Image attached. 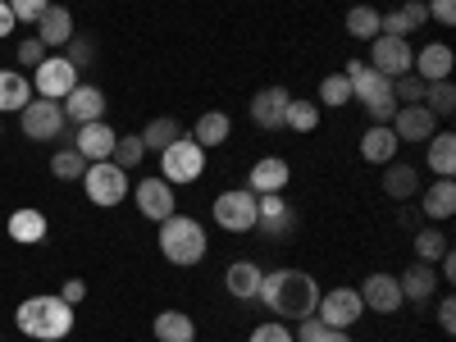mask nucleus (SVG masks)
<instances>
[{"mask_svg":"<svg viewBox=\"0 0 456 342\" xmlns=\"http://www.w3.org/2000/svg\"><path fill=\"white\" fill-rule=\"evenodd\" d=\"M274 320H306L320 306V283L306 270H274L260 279V297Z\"/></svg>","mask_w":456,"mask_h":342,"instance_id":"f257e3e1","label":"nucleus"},{"mask_svg":"<svg viewBox=\"0 0 456 342\" xmlns=\"http://www.w3.org/2000/svg\"><path fill=\"white\" fill-rule=\"evenodd\" d=\"M14 324H19L28 338H37V342H60V338L73 333V306H69L60 292L28 297V301H19Z\"/></svg>","mask_w":456,"mask_h":342,"instance_id":"f03ea898","label":"nucleus"},{"mask_svg":"<svg viewBox=\"0 0 456 342\" xmlns=\"http://www.w3.org/2000/svg\"><path fill=\"white\" fill-rule=\"evenodd\" d=\"M206 247H210V238H206V228L192 219V215H169V219H160V256L169 260V265H201L206 260Z\"/></svg>","mask_w":456,"mask_h":342,"instance_id":"7ed1b4c3","label":"nucleus"},{"mask_svg":"<svg viewBox=\"0 0 456 342\" xmlns=\"http://www.w3.org/2000/svg\"><path fill=\"white\" fill-rule=\"evenodd\" d=\"M352 101L365 105V114L374 124H393V114H397V101H393V78H384L379 69H361L356 78H352Z\"/></svg>","mask_w":456,"mask_h":342,"instance_id":"20e7f679","label":"nucleus"},{"mask_svg":"<svg viewBox=\"0 0 456 342\" xmlns=\"http://www.w3.org/2000/svg\"><path fill=\"white\" fill-rule=\"evenodd\" d=\"M201 174H206V146H197L187 133H183L174 146L160 151V178H165V183L183 187V183H197Z\"/></svg>","mask_w":456,"mask_h":342,"instance_id":"39448f33","label":"nucleus"},{"mask_svg":"<svg viewBox=\"0 0 456 342\" xmlns=\"http://www.w3.org/2000/svg\"><path fill=\"white\" fill-rule=\"evenodd\" d=\"M83 192H87L92 206L110 210V206H119L128 197V174L114 165V160H96V165L83 169Z\"/></svg>","mask_w":456,"mask_h":342,"instance_id":"423d86ee","label":"nucleus"},{"mask_svg":"<svg viewBox=\"0 0 456 342\" xmlns=\"http://www.w3.org/2000/svg\"><path fill=\"white\" fill-rule=\"evenodd\" d=\"M210 215H215V224L224 228V233H251L256 228V192L251 187H228V192L215 197Z\"/></svg>","mask_w":456,"mask_h":342,"instance_id":"0eeeda50","label":"nucleus"},{"mask_svg":"<svg viewBox=\"0 0 456 342\" xmlns=\"http://www.w3.org/2000/svg\"><path fill=\"white\" fill-rule=\"evenodd\" d=\"M19 119H23V137L28 142H55L64 133V105L60 101H46V96H32L23 110H19Z\"/></svg>","mask_w":456,"mask_h":342,"instance_id":"6e6552de","label":"nucleus"},{"mask_svg":"<svg viewBox=\"0 0 456 342\" xmlns=\"http://www.w3.org/2000/svg\"><path fill=\"white\" fill-rule=\"evenodd\" d=\"M73 87H78V69H73L64 55H46L42 64L32 69V92L46 101H64Z\"/></svg>","mask_w":456,"mask_h":342,"instance_id":"1a4fd4ad","label":"nucleus"},{"mask_svg":"<svg viewBox=\"0 0 456 342\" xmlns=\"http://www.w3.org/2000/svg\"><path fill=\"white\" fill-rule=\"evenodd\" d=\"M411 60H415V51H411V42L406 37H388V32H379L374 42H370V69H379L384 78H402V73H411Z\"/></svg>","mask_w":456,"mask_h":342,"instance_id":"9d476101","label":"nucleus"},{"mask_svg":"<svg viewBox=\"0 0 456 342\" xmlns=\"http://www.w3.org/2000/svg\"><path fill=\"white\" fill-rule=\"evenodd\" d=\"M315 315H320L329 329H352V324L365 315V306H361V292H356V288H329V292L320 297Z\"/></svg>","mask_w":456,"mask_h":342,"instance_id":"9b49d317","label":"nucleus"},{"mask_svg":"<svg viewBox=\"0 0 456 342\" xmlns=\"http://www.w3.org/2000/svg\"><path fill=\"white\" fill-rule=\"evenodd\" d=\"M133 201H137V210H142L151 224H160V219L178 215V201H174V183H165L160 174L142 178V183H137V192H133Z\"/></svg>","mask_w":456,"mask_h":342,"instance_id":"f8f14e48","label":"nucleus"},{"mask_svg":"<svg viewBox=\"0 0 456 342\" xmlns=\"http://www.w3.org/2000/svg\"><path fill=\"white\" fill-rule=\"evenodd\" d=\"M361 306L365 311H379V315H397L406 301H402V283H397V274H370L365 283H361Z\"/></svg>","mask_w":456,"mask_h":342,"instance_id":"ddd939ff","label":"nucleus"},{"mask_svg":"<svg viewBox=\"0 0 456 342\" xmlns=\"http://www.w3.org/2000/svg\"><path fill=\"white\" fill-rule=\"evenodd\" d=\"M114 142H119V133H114L105 119H92V124H78V133H73V151L96 165V160H110L114 156Z\"/></svg>","mask_w":456,"mask_h":342,"instance_id":"4468645a","label":"nucleus"},{"mask_svg":"<svg viewBox=\"0 0 456 342\" xmlns=\"http://www.w3.org/2000/svg\"><path fill=\"white\" fill-rule=\"evenodd\" d=\"M288 101H292V92L288 87H260L256 96H251V124L256 128H265V133H274V128H283V114H288Z\"/></svg>","mask_w":456,"mask_h":342,"instance_id":"2eb2a0df","label":"nucleus"},{"mask_svg":"<svg viewBox=\"0 0 456 342\" xmlns=\"http://www.w3.org/2000/svg\"><path fill=\"white\" fill-rule=\"evenodd\" d=\"M388 128L397 133V142H429V137L438 133V119H434L425 105H397V114H393Z\"/></svg>","mask_w":456,"mask_h":342,"instance_id":"dca6fc26","label":"nucleus"},{"mask_svg":"<svg viewBox=\"0 0 456 342\" xmlns=\"http://www.w3.org/2000/svg\"><path fill=\"white\" fill-rule=\"evenodd\" d=\"M292 206L283 201V192H265V197H256V228L260 233H270V238H283V233H292Z\"/></svg>","mask_w":456,"mask_h":342,"instance_id":"f3484780","label":"nucleus"},{"mask_svg":"<svg viewBox=\"0 0 456 342\" xmlns=\"http://www.w3.org/2000/svg\"><path fill=\"white\" fill-rule=\"evenodd\" d=\"M397 283H402V301L429 306V297L438 292V270H434V265H425V260H411L406 270L397 274Z\"/></svg>","mask_w":456,"mask_h":342,"instance_id":"a211bd4d","label":"nucleus"},{"mask_svg":"<svg viewBox=\"0 0 456 342\" xmlns=\"http://www.w3.org/2000/svg\"><path fill=\"white\" fill-rule=\"evenodd\" d=\"M452 64H456L452 46L447 42H429V46L415 51L411 73H415V78H425V83H443V78H452Z\"/></svg>","mask_w":456,"mask_h":342,"instance_id":"6ab92c4d","label":"nucleus"},{"mask_svg":"<svg viewBox=\"0 0 456 342\" xmlns=\"http://www.w3.org/2000/svg\"><path fill=\"white\" fill-rule=\"evenodd\" d=\"M64 119L69 124H92V119H105V92L92 87V83H78L69 96H64Z\"/></svg>","mask_w":456,"mask_h":342,"instance_id":"aec40b11","label":"nucleus"},{"mask_svg":"<svg viewBox=\"0 0 456 342\" xmlns=\"http://www.w3.org/2000/svg\"><path fill=\"white\" fill-rule=\"evenodd\" d=\"M288 178H292V169H288V160H283V156H265V160H256V165H251L247 187H251L256 197H265V192H283Z\"/></svg>","mask_w":456,"mask_h":342,"instance_id":"412c9836","label":"nucleus"},{"mask_svg":"<svg viewBox=\"0 0 456 342\" xmlns=\"http://www.w3.org/2000/svg\"><path fill=\"white\" fill-rule=\"evenodd\" d=\"M397 133L388 128V124H370L365 133H361V160L365 165H388V160H397Z\"/></svg>","mask_w":456,"mask_h":342,"instance_id":"4be33fe9","label":"nucleus"},{"mask_svg":"<svg viewBox=\"0 0 456 342\" xmlns=\"http://www.w3.org/2000/svg\"><path fill=\"white\" fill-rule=\"evenodd\" d=\"M260 279H265V270L256 260H233L224 270V288H228V297H238V301H256L260 297Z\"/></svg>","mask_w":456,"mask_h":342,"instance_id":"5701e85b","label":"nucleus"},{"mask_svg":"<svg viewBox=\"0 0 456 342\" xmlns=\"http://www.w3.org/2000/svg\"><path fill=\"white\" fill-rule=\"evenodd\" d=\"M420 215L434 219V224H443V219L456 215V183L452 178H438V183L425 187V192H420Z\"/></svg>","mask_w":456,"mask_h":342,"instance_id":"b1692460","label":"nucleus"},{"mask_svg":"<svg viewBox=\"0 0 456 342\" xmlns=\"http://www.w3.org/2000/svg\"><path fill=\"white\" fill-rule=\"evenodd\" d=\"M228 133H233V119H228L224 110H206L201 119L192 124V133H187V137H192L197 146H206V151H215V146L228 142Z\"/></svg>","mask_w":456,"mask_h":342,"instance_id":"393cba45","label":"nucleus"},{"mask_svg":"<svg viewBox=\"0 0 456 342\" xmlns=\"http://www.w3.org/2000/svg\"><path fill=\"white\" fill-rule=\"evenodd\" d=\"M5 228H10V238H14V242H23V247H37V242H42V238L51 233L46 215H42V210H32V206H28V210H14Z\"/></svg>","mask_w":456,"mask_h":342,"instance_id":"a878e982","label":"nucleus"},{"mask_svg":"<svg viewBox=\"0 0 456 342\" xmlns=\"http://www.w3.org/2000/svg\"><path fill=\"white\" fill-rule=\"evenodd\" d=\"M37 37L46 42V51L69 46V37H73V14H69L64 5H51L42 19H37Z\"/></svg>","mask_w":456,"mask_h":342,"instance_id":"bb28decb","label":"nucleus"},{"mask_svg":"<svg viewBox=\"0 0 456 342\" xmlns=\"http://www.w3.org/2000/svg\"><path fill=\"white\" fill-rule=\"evenodd\" d=\"M384 169H388V174H384V192H388L393 201H406V197L420 192V169H415V165H406V160H388Z\"/></svg>","mask_w":456,"mask_h":342,"instance_id":"cd10ccee","label":"nucleus"},{"mask_svg":"<svg viewBox=\"0 0 456 342\" xmlns=\"http://www.w3.org/2000/svg\"><path fill=\"white\" fill-rule=\"evenodd\" d=\"M32 83H28V73L19 69H0V114H10V110H23L32 101Z\"/></svg>","mask_w":456,"mask_h":342,"instance_id":"c85d7f7f","label":"nucleus"},{"mask_svg":"<svg viewBox=\"0 0 456 342\" xmlns=\"http://www.w3.org/2000/svg\"><path fill=\"white\" fill-rule=\"evenodd\" d=\"M151 329H156V342H197V320L183 311H160Z\"/></svg>","mask_w":456,"mask_h":342,"instance_id":"c756f323","label":"nucleus"},{"mask_svg":"<svg viewBox=\"0 0 456 342\" xmlns=\"http://www.w3.org/2000/svg\"><path fill=\"white\" fill-rule=\"evenodd\" d=\"M415 260H425V265H438L443 256H447V233H443V228L438 224H420V228H415Z\"/></svg>","mask_w":456,"mask_h":342,"instance_id":"7c9ffc66","label":"nucleus"},{"mask_svg":"<svg viewBox=\"0 0 456 342\" xmlns=\"http://www.w3.org/2000/svg\"><path fill=\"white\" fill-rule=\"evenodd\" d=\"M137 137H142V146H146V151H156V156H160L165 146H174V142L183 137V124L174 119V114H160V119H151Z\"/></svg>","mask_w":456,"mask_h":342,"instance_id":"2f4dec72","label":"nucleus"},{"mask_svg":"<svg viewBox=\"0 0 456 342\" xmlns=\"http://www.w3.org/2000/svg\"><path fill=\"white\" fill-rule=\"evenodd\" d=\"M425 146H429V169H434L438 178H452V174H456V137L438 128Z\"/></svg>","mask_w":456,"mask_h":342,"instance_id":"473e14b6","label":"nucleus"},{"mask_svg":"<svg viewBox=\"0 0 456 342\" xmlns=\"http://www.w3.org/2000/svg\"><path fill=\"white\" fill-rule=\"evenodd\" d=\"M420 105L434 114V119H447V114L456 110V87H452V78H443V83H429Z\"/></svg>","mask_w":456,"mask_h":342,"instance_id":"72a5a7b5","label":"nucleus"},{"mask_svg":"<svg viewBox=\"0 0 456 342\" xmlns=\"http://www.w3.org/2000/svg\"><path fill=\"white\" fill-rule=\"evenodd\" d=\"M320 124V105L315 101H288V114H283V128H292V133H311Z\"/></svg>","mask_w":456,"mask_h":342,"instance_id":"f704fd0d","label":"nucleus"},{"mask_svg":"<svg viewBox=\"0 0 456 342\" xmlns=\"http://www.w3.org/2000/svg\"><path fill=\"white\" fill-rule=\"evenodd\" d=\"M347 32L356 37V42H374V37H379V10L352 5V10H347Z\"/></svg>","mask_w":456,"mask_h":342,"instance_id":"c9c22d12","label":"nucleus"},{"mask_svg":"<svg viewBox=\"0 0 456 342\" xmlns=\"http://www.w3.org/2000/svg\"><path fill=\"white\" fill-rule=\"evenodd\" d=\"M110 160L119 165L124 174H133V169L146 160V146H142V137H137V133H133V137H124V133H119V142H114V156H110Z\"/></svg>","mask_w":456,"mask_h":342,"instance_id":"e433bc0d","label":"nucleus"},{"mask_svg":"<svg viewBox=\"0 0 456 342\" xmlns=\"http://www.w3.org/2000/svg\"><path fill=\"white\" fill-rule=\"evenodd\" d=\"M320 101L329 105V110H342L352 101V78L347 73H329V78H320Z\"/></svg>","mask_w":456,"mask_h":342,"instance_id":"4c0bfd02","label":"nucleus"},{"mask_svg":"<svg viewBox=\"0 0 456 342\" xmlns=\"http://www.w3.org/2000/svg\"><path fill=\"white\" fill-rule=\"evenodd\" d=\"M83 169H87V160L78 156L73 146H64V151H55L51 156V174L60 178V183H73V178H83Z\"/></svg>","mask_w":456,"mask_h":342,"instance_id":"58836bf2","label":"nucleus"},{"mask_svg":"<svg viewBox=\"0 0 456 342\" xmlns=\"http://www.w3.org/2000/svg\"><path fill=\"white\" fill-rule=\"evenodd\" d=\"M425 78H415V73H402V78H393V101H406V105H420L425 101Z\"/></svg>","mask_w":456,"mask_h":342,"instance_id":"ea45409f","label":"nucleus"},{"mask_svg":"<svg viewBox=\"0 0 456 342\" xmlns=\"http://www.w3.org/2000/svg\"><path fill=\"white\" fill-rule=\"evenodd\" d=\"M324 338H329V324H324L320 315L297 320V333H292V342H324Z\"/></svg>","mask_w":456,"mask_h":342,"instance_id":"a19ab883","label":"nucleus"},{"mask_svg":"<svg viewBox=\"0 0 456 342\" xmlns=\"http://www.w3.org/2000/svg\"><path fill=\"white\" fill-rule=\"evenodd\" d=\"M251 342H292V329L283 320H265L251 329Z\"/></svg>","mask_w":456,"mask_h":342,"instance_id":"79ce46f5","label":"nucleus"},{"mask_svg":"<svg viewBox=\"0 0 456 342\" xmlns=\"http://www.w3.org/2000/svg\"><path fill=\"white\" fill-rule=\"evenodd\" d=\"M46 60V42H42V37H23V42H19V64H28V69H37V64H42Z\"/></svg>","mask_w":456,"mask_h":342,"instance_id":"37998d69","label":"nucleus"},{"mask_svg":"<svg viewBox=\"0 0 456 342\" xmlns=\"http://www.w3.org/2000/svg\"><path fill=\"white\" fill-rule=\"evenodd\" d=\"M10 10H14L19 23H37V19L51 10V0H10Z\"/></svg>","mask_w":456,"mask_h":342,"instance_id":"c03bdc74","label":"nucleus"},{"mask_svg":"<svg viewBox=\"0 0 456 342\" xmlns=\"http://www.w3.org/2000/svg\"><path fill=\"white\" fill-rule=\"evenodd\" d=\"M92 42H83V37H69V46H64V60L73 64V69H87L92 64Z\"/></svg>","mask_w":456,"mask_h":342,"instance_id":"a18cd8bd","label":"nucleus"},{"mask_svg":"<svg viewBox=\"0 0 456 342\" xmlns=\"http://www.w3.org/2000/svg\"><path fill=\"white\" fill-rule=\"evenodd\" d=\"M397 10H402V19H406V28H411V32L429 23V10H425V0H402Z\"/></svg>","mask_w":456,"mask_h":342,"instance_id":"49530a36","label":"nucleus"},{"mask_svg":"<svg viewBox=\"0 0 456 342\" xmlns=\"http://www.w3.org/2000/svg\"><path fill=\"white\" fill-rule=\"evenodd\" d=\"M425 10H429V19L443 23V28L456 23V0H425Z\"/></svg>","mask_w":456,"mask_h":342,"instance_id":"de8ad7c7","label":"nucleus"},{"mask_svg":"<svg viewBox=\"0 0 456 342\" xmlns=\"http://www.w3.org/2000/svg\"><path fill=\"white\" fill-rule=\"evenodd\" d=\"M438 329H443V333H456V301H452V297L438 301Z\"/></svg>","mask_w":456,"mask_h":342,"instance_id":"09e8293b","label":"nucleus"},{"mask_svg":"<svg viewBox=\"0 0 456 342\" xmlns=\"http://www.w3.org/2000/svg\"><path fill=\"white\" fill-rule=\"evenodd\" d=\"M60 297H64V301H69V306H78V301H83V297H87V283H83V279H69V283H64V288H60Z\"/></svg>","mask_w":456,"mask_h":342,"instance_id":"8fccbe9b","label":"nucleus"},{"mask_svg":"<svg viewBox=\"0 0 456 342\" xmlns=\"http://www.w3.org/2000/svg\"><path fill=\"white\" fill-rule=\"evenodd\" d=\"M19 28V19H14V10H10V0H0V37H10Z\"/></svg>","mask_w":456,"mask_h":342,"instance_id":"3c124183","label":"nucleus"},{"mask_svg":"<svg viewBox=\"0 0 456 342\" xmlns=\"http://www.w3.org/2000/svg\"><path fill=\"white\" fill-rule=\"evenodd\" d=\"M438 274H443V283H452V279H456V260H452V251L438 260Z\"/></svg>","mask_w":456,"mask_h":342,"instance_id":"603ef678","label":"nucleus"},{"mask_svg":"<svg viewBox=\"0 0 456 342\" xmlns=\"http://www.w3.org/2000/svg\"><path fill=\"white\" fill-rule=\"evenodd\" d=\"M324 342H356V338H352L347 329H329V338H324Z\"/></svg>","mask_w":456,"mask_h":342,"instance_id":"864d4df0","label":"nucleus"}]
</instances>
